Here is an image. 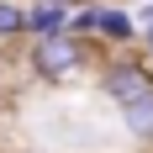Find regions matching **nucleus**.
Wrapping results in <instances>:
<instances>
[{"instance_id": "nucleus-4", "label": "nucleus", "mask_w": 153, "mask_h": 153, "mask_svg": "<svg viewBox=\"0 0 153 153\" xmlns=\"http://www.w3.org/2000/svg\"><path fill=\"white\" fill-rule=\"evenodd\" d=\"M116 116H122V132H127L132 143L153 148V90H148V95H137V100H127Z\"/></svg>"}, {"instance_id": "nucleus-2", "label": "nucleus", "mask_w": 153, "mask_h": 153, "mask_svg": "<svg viewBox=\"0 0 153 153\" xmlns=\"http://www.w3.org/2000/svg\"><path fill=\"white\" fill-rule=\"evenodd\" d=\"M95 85H100V95H106L111 106L122 111L127 100H137V95L153 90V69L143 58H127V53H116V58L100 63V74H95Z\"/></svg>"}, {"instance_id": "nucleus-3", "label": "nucleus", "mask_w": 153, "mask_h": 153, "mask_svg": "<svg viewBox=\"0 0 153 153\" xmlns=\"http://www.w3.org/2000/svg\"><path fill=\"white\" fill-rule=\"evenodd\" d=\"M90 42H106V48H116V53H127V48L137 42V16L127 11V5H106V0H100V16H95V37Z\"/></svg>"}, {"instance_id": "nucleus-6", "label": "nucleus", "mask_w": 153, "mask_h": 153, "mask_svg": "<svg viewBox=\"0 0 153 153\" xmlns=\"http://www.w3.org/2000/svg\"><path fill=\"white\" fill-rule=\"evenodd\" d=\"M21 37H27V5L0 0V42H21Z\"/></svg>"}, {"instance_id": "nucleus-1", "label": "nucleus", "mask_w": 153, "mask_h": 153, "mask_svg": "<svg viewBox=\"0 0 153 153\" xmlns=\"http://www.w3.org/2000/svg\"><path fill=\"white\" fill-rule=\"evenodd\" d=\"M90 63V42L74 32H48V37H27V74L37 85H69L85 74Z\"/></svg>"}, {"instance_id": "nucleus-7", "label": "nucleus", "mask_w": 153, "mask_h": 153, "mask_svg": "<svg viewBox=\"0 0 153 153\" xmlns=\"http://www.w3.org/2000/svg\"><path fill=\"white\" fill-rule=\"evenodd\" d=\"M137 42H143V53H148V58H143V63H148V69H153V21H148V27H137Z\"/></svg>"}, {"instance_id": "nucleus-5", "label": "nucleus", "mask_w": 153, "mask_h": 153, "mask_svg": "<svg viewBox=\"0 0 153 153\" xmlns=\"http://www.w3.org/2000/svg\"><path fill=\"white\" fill-rule=\"evenodd\" d=\"M48 32H69V11L48 5V0H32L27 5V37H48Z\"/></svg>"}, {"instance_id": "nucleus-8", "label": "nucleus", "mask_w": 153, "mask_h": 153, "mask_svg": "<svg viewBox=\"0 0 153 153\" xmlns=\"http://www.w3.org/2000/svg\"><path fill=\"white\" fill-rule=\"evenodd\" d=\"M48 5H63V11H74V5H85V0H48Z\"/></svg>"}]
</instances>
